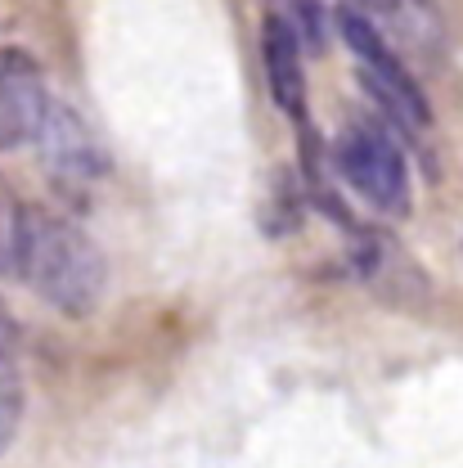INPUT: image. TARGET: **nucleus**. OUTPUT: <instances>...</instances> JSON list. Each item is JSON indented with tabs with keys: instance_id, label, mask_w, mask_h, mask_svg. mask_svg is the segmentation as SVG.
<instances>
[{
	"instance_id": "nucleus-2",
	"label": "nucleus",
	"mask_w": 463,
	"mask_h": 468,
	"mask_svg": "<svg viewBox=\"0 0 463 468\" xmlns=\"http://www.w3.org/2000/svg\"><path fill=\"white\" fill-rule=\"evenodd\" d=\"M338 32H342L347 50L355 55L364 90L396 117L405 131H427V126H432V113H427L423 86L414 81V72L405 68L401 46H392L387 32L374 23V14L342 5V9H338Z\"/></svg>"
},
{
	"instance_id": "nucleus-10",
	"label": "nucleus",
	"mask_w": 463,
	"mask_h": 468,
	"mask_svg": "<svg viewBox=\"0 0 463 468\" xmlns=\"http://www.w3.org/2000/svg\"><path fill=\"white\" fill-rule=\"evenodd\" d=\"M355 5H360V9H374V5H378V0H355Z\"/></svg>"
},
{
	"instance_id": "nucleus-7",
	"label": "nucleus",
	"mask_w": 463,
	"mask_h": 468,
	"mask_svg": "<svg viewBox=\"0 0 463 468\" xmlns=\"http://www.w3.org/2000/svg\"><path fill=\"white\" fill-rule=\"evenodd\" d=\"M23 410H27V388L18 365L9 360V351H0V451L18 437L23 428Z\"/></svg>"
},
{
	"instance_id": "nucleus-3",
	"label": "nucleus",
	"mask_w": 463,
	"mask_h": 468,
	"mask_svg": "<svg viewBox=\"0 0 463 468\" xmlns=\"http://www.w3.org/2000/svg\"><path fill=\"white\" fill-rule=\"evenodd\" d=\"M333 163H338V176L374 212H387V217L409 212V158L383 122L374 117L347 122V131L338 135Z\"/></svg>"
},
{
	"instance_id": "nucleus-8",
	"label": "nucleus",
	"mask_w": 463,
	"mask_h": 468,
	"mask_svg": "<svg viewBox=\"0 0 463 468\" xmlns=\"http://www.w3.org/2000/svg\"><path fill=\"white\" fill-rule=\"evenodd\" d=\"M27 212L18 203V194L0 180V271H18V252H23V234H27Z\"/></svg>"
},
{
	"instance_id": "nucleus-4",
	"label": "nucleus",
	"mask_w": 463,
	"mask_h": 468,
	"mask_svg": "<svg viewBox=\"0 0 463 468\" xmlns=\"http://www.w3.org/2000/svg\"><path fill=\"white\" fill-rule=\"evenodd\" d=\"M32 149H37L41 167L55 176L58 185H68V189H86V185L104 180V172H109V154H104L100 135L90 131V122L77 109L58 104V100L50 109V117L41 122Z\"/></svg>"
},
{
	"instance_id": "nucleus-9",
	"label": "nucleus",
	"mask_w": 463,
	"mask_h": 468,
	"mask_svg": "<svg viewBox=\"0 0 463 468\" xmlns=\"http://www.w3.org/2000/svg\"><path fill=\"white\" fill-rule=\"evenodd\" d=\"M14 338H18V324H14V315H9L5 297H0V351L14 347Z\"/></svg>"
},
{
	"instance_id": "nucleus-6",
	"label": "nucleus",
	"mask_w": 463,
	"mask_h": 468,
	"mask_svg": "<svg viewBox=\"0 0 463 468\" xmlns=\"http://www.w3.org/2000/svg\"><path fill=\"white\" fill-rule=\"evenodd\" d=\"M261 58H266V77H270V95L289 117H306V72H301V27H292L289 18L270 14L266 32H261Z\"/></svg>"
},
{
	"instance_id": "nucleus-5",
	"label": "nucleus",
	"mask_w": 463,
	"mask_h": 468,
	"mask_svg": "<svg viewBox=\"0 0 463 468\" xmlns=\"http://www.w3.org/2000/svg\"><path fill=\"white\" fill-rule=\"evenodd\" d=\"M55 109L41 63L27 50H0V149H23L37 140L41 122Z\"/></svg>"
},
{
	"instance_id": "nucleus-1",
	"label": "nucleus",
	"mask_w": 463,
	"mask_h": 468,
	"mask_svg": "<svg viewBox=\"0 0 463 468\" xmlns=\"http://www.w3.org/2000/svg\"><path fill=\"white\" fill-rule=\"evenodd\" d=\"M14 275L68 320H86L109 289V261L95 239L55 212H27Z\"/></svg>"
}]
</instances>
